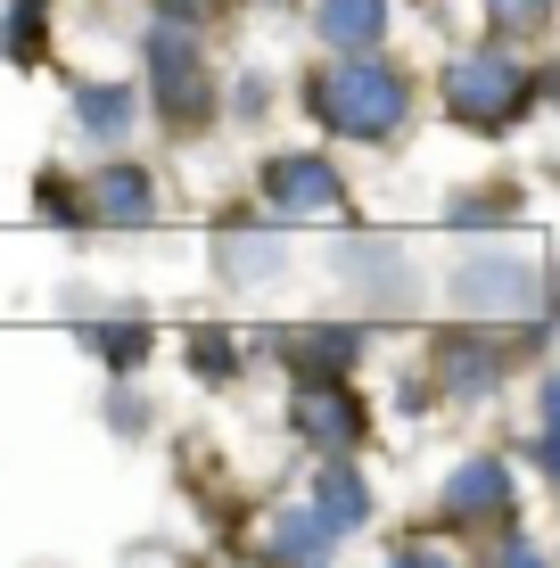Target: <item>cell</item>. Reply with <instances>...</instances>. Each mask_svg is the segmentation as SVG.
Listing matches in <instances>:
<instances>
[{"mask_svg": "<svg viewBox=\"0 0 560 568\" xmlns=\"http://www.w3.org/2000/svg\"><path fill=\"white\" fill-rule=\"evenodd\" d=\"M305 100L330 132L346 141H388L404 124V74L379 67V58H355V67H322L314 83H305Z\"/></svg>", "mask_w": 560, "mask_h": 568, "instance_id": "6da1fadb", "label": "cell"}, {"mask_svg": "<svg viewBox=\"0 0 560 568\" xmlns=\"http://www.w3.org/2000/svg\"><path fill=\"white\" fill-rule=\"evenodd\" d=\"M519 100H528V74H519L511 58H495V50L454 58V67H446V108H454L470 132L511 124V115H519Z\"/></svg>", "mask_w": 560, "mask_h": 568, "instance_id": "7a4b0ae2", "label": "cell"}, {"mask_svg": "<svg viewBox=\"0 0 560 568\" xmlns=\"http://www.w3.org/2000/svg\"><path fill=\"white\" fill-rule=\"evenodd\" d=\"M536 297H544L536 264H511V256H478L454 272V305H470V313H528Z\"/></svg>", "mask_w": 560, "mask_h": 568, "instance_id": "3957f363", "label": "cell"}, {"mask_svg": "<svg viewBox=\"0 0 560 568\" xmlns=\"http://www.w3.org/2000/svg\"><path fill=\"white\" fill-rule=\"evenodd\" d=\"M264 206L288 214V223H297V214H330L338 173L322 165V156H273V165H264Z\"/></svg>", "mask_w": 560, "mask_h": 568, "instance_id": "277c9868", "label": "cell"}, {"mask_svg": "<svg viewBox=\"0 0 560 568\" xmlns=\"http://www.w3.org/2000/svg\"><path fill=\"white\" fill-rule=\"evenodd\" d=\"M149 58H157V100H165V115H173V124H198V115H206V67H198V50L165 26L157 42H149Z\"/></svg>", "mask_w": 560, "mask_h": 568, "instance_id": "5b68a950", "label": "cell"}, {"mask_svg": "<svg viewBox=\"0 0 560 568\" xmlns=\"http://www.w3.org/2000/svg\"><path fill=\"white\" fill-rule=\"evenodd\" d=\"M297 428L314 445H330V454H346V445L363 437V413L338 396V387H305V396H297Z\"/></svg>", "mask_w": 560, "mask_h": 568, "instance_id": "8992f818", "label": "cell"}, {"mask_svg": "<svg viewBox=\"0 0 560 568\" xmlns=\"http://www.w3.org/2000/svg\"><path fill=\"white\" fill-rule=\"evenodd\" d=\"M503 503H511V469L503 462H470V469H454V486H446L454 519H495Z\"/></svg>", "mask_w": 560, "mask_h": 568, "instance_id": "52a82bcc", "label": "cell"}, {"mask_svg": "<svg viewBox=\"0 0 560 568\" xmlns=\"http://www.w3.org/2000/svg\"><path fill=\"white\" fill-rule=\"evenodd\" d=\"M388 33V0H322V42L330 50H371Z\"/></svg>", "mask_w": 560, "mask_h": 568, "instance_id": "ba28073f", "label": "cell"}, {"mask_svg": "<svg viewBox=\"0 0 560 568\" xmlns=\"http://www.w3.org/2000/svg\"><path fill=\"white\" fill-rule=\"evenodd\" d=\"M74 124H83V141H124L132 132V91L124 83H83L74 91Z\"/></svg>", "mask_w": 560, "mask_h": 568, "instance_id": "9c48e42d", "label": "cell"}, {"mask_svg": "<svg viewBox=\"0 0 560 568\" xmlns=\"http://www.w3.org/2000/svg\"><path fill=\"white\" fill-rule=\"evenodd\" d=\"M149 173H132V165H115V173H100V182H91V214H100V223H149Z\"/></svg>", "mask_w": 560, "mask_h": 568, "instance_id": "30bf717a", "label": "cell"}, {"mask_svg": "<svg viewBox=\"0 0 560 568\" xmlns=\"http://www.w3.org/2000/svg\"><path fill=\"white\" fill-rule=\"evenodd\" d=\"M314 511L330 519V527H363V519H371V486H363V478H355V469H346V462H322Z\"/></svg>", "mask_w": 560, "mask_h": 568, "instance_id": "8fae6325", "label": "cell"}, {"mask_svg": "<svg viewBox=\"0 0 560 568\" xmlns=\"http://www.w3.org/2000/svg\"><path fill=\"white\" fill-rule=\"evenodd\" d=\"M495 371H503V355H495V346H470V338L446 346V387H454V396H487Z\"/></svg>", "mask_w": 560, "mask_h": 568, "instance_id": "7c38bea8", "label": "cell"}, {"mask_svg": "<svg viewBox=\"0 0 560 568\" xmlns=\"http://www.w3.org/2000/svg\"><path fill=\"white\" fill-rule=\"evenodd\" d=\"M215 256H223L231 281H264V272L281 264V240H273V231H264V240H256V231H223V247H215Z\"/></svg>", "mask_w": 560, "mask_h": 568, "instance_id": "4fadbf2b", "label": "cell"}, {"mask_svg": "<svg viewBox=\"0 0 560 568\" xmlns=\"http://www.w3.org/2000/svg\"><path fill=\"white\" fill-rule=\"evenodd\" d=\"M330 536H338V527L322 519V511H314V519H281L273 552H281V560H314V552H330Z\"/></svg>", "mask_w": 560, "mask_h": 568, "instance_id": "5bb4252c", "label": "cell"}, {"mask_svg": "<svg viewBox=\"0 0 560 568\" xmlns=\"http://www.w3.org/2000/svg\"><path fill=\"white\" fill-rule=\"evenodd\" d=\"M33 33H42V0H17L9 26H0V50H9V58H33Z\"/></svg>", "mask_w": 560, "mask_h": 568, "instance_id": "9a60e30c", "label": "cell"}, {"mask_svg": "<svg viewBox=\"0 0 560 568\" xmlns=\"http://www.w3.org/2000/svg\"><path fill=\"white\" fill-rule=\"evenodd\" d=\"M544 9H552V0H487V17H495L503 33H528V26H544Z\"/></svg>", "mask_w": 560, "mask_h": 568, "instance_id": "2e32d148", "label": "cell"}, {"mask_svg": "<svg viewBox=\"0 0 560 568\" xmlns=\"http://www.w3.org/2000/svg\"><path fill=\"white\" fill-rule=\"evenodd\" d=\"M544 469L560 478V379L544 387Z\"/></svg>", "mask_w": 560, "mask_h": 568, "instance_id": "e0dca14e", "label": "cell"}, {"mask_svg": "<svg viewBox=\"0 0 560 568\" xmlns=\"http://www.w3.org/2000/svg\"><path fill=\"white\" fill-rule=\"evenodd\" d=\"M503 199H495V190H487V199H470V206H454V223H503Z\"/></svg>", "mask_w": 560, "mask_h": 568, "instance_id": "ac0fdd59", "label": "cell"}, {"mask_svg": "<svg viewBox=\"0 0 560 568\" xmlns=\"http://www.w3.org/2000/svg\"><path fill=\"white\" fill-rule=\"evenodd\" d=\"M42 214H58V223H74L83 206H74V190H67V182H42Z\"/></svg>", "mask_w": 560, "mask_h": 568, "instance_id": "d6986e66", "label": "cell"}]
</instances>
